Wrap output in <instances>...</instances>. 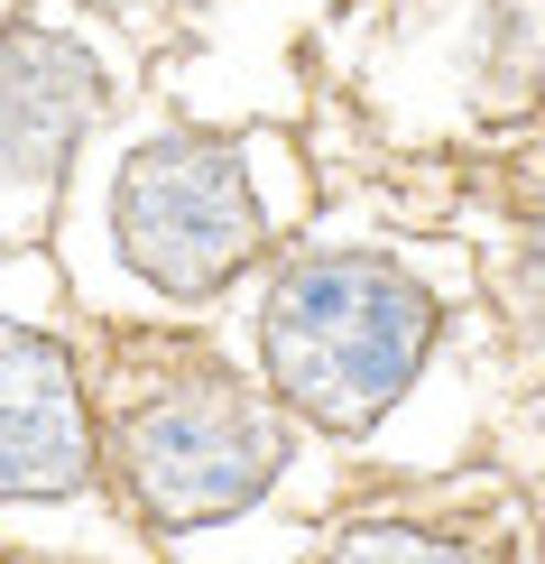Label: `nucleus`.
I'll return each mask as SVG.
<instances>
[{
	"label": "nucleus",
	"instance_id": "1",
	"mask_svg": "<svg viewBox=\"0 0 545 564\" xmlns=\"http://www.w3.org/2000/svg\"><path fill=\"white\" fill-rule=\"evenodd\" d=\"M435 296L379 250H296L259 296V380L315 435H370L435 361Z\"/></svg>",
	"mask_w": 545,
	"mask_h": 564
},
{
	"label": "nucleus",
	"instance_id": "2",
	"mask_svg": "<svg viewBox=\"0 0 545 564\" xmlns=\"http://www.w3.org/2000/svg\"><path fill=\"white\" fill-rule=\"evenodd\" d=\"M287 463L277 389H241L222 361H167L157 380H130V398L102 426V481L130 500L149 536L222 528L269 500Z\"/></svg>",
	"mask_w": 545,
	"mask_h": 564
},
{
	"label": "nucleus",
	"instance_id": "3",
	"mask_svg": "<svg viewBox=\"0 0 545 564\" xmlns=\"http://www.w3.org/2000/svg\"><path fill=\"white\" fill-rule=\"evenodd\" d=\"M111 250L149 296L204 305L259 260V185L212 130H157L111 176Z\"/></svg>",
	"mask_w": 545,
	"mask_h": 564
},
{
	"label": "nucleus",
	"instance_id": "4",
	"mask_svg": "<svg viewBox=\"0 0 545 564\" xmlns=\"http://www.w3.org/2000/svg\"><path fill=\"white\" fill-rule=\"evenodd\" d=\"M102 102H111V84L84 37L37 29V19L0 29V204L10 214H37L56 195V176L75 167Z\"/></svg>",
	"mask_w": 545,
	"mask_h": 564
},
{
	"label": "nucleus",
	"instance_id": "5",
	"mask_svg": "<svg viewBox=\"0 0 545 564\" xmlns=\"http://www.w3.org/2000/svg\"><path fill=\"white\" fill-rule=\"evenodd\" d=\"M102 473L84 361L46 324L0 315V500H75Z\"/></svg>",
	"mask_w": 545,
	"mask_h": 564
},
{
	"label": "nucleus",
	"instance_id": "6",
	"mask_svg": "<svg viewBox=\"0 0 545 564\" xmlns=\"http://www.w3.org/2000/svg\"><path fill=\"white\" fill-rule=\"evenodd\" d=\"M500 305H509L517 343H536V351H545V223L509 241V260H500Z\"/></svg>",
	"mask_w": 545,
	"mask_h": 564
},
{
	"label": "nucleus",
	"instance_id": "7",
	"mask_svg": "<svg viewBox=\"0 0 545 564\" xmlns=\"http://www.w3.org/2000/svg\"><path fill=\"white\" fill-rule=\"evenodd\" d=\"M334 555H342V564H361V555H425V564H454L462 546H454V536H435V528H407V519H351V528L334 536Z\"/></svg>",
	"mask_w": 545,
	"mask_h": 564
},
{
	"label": "nucleus",
	"instance_id": "8",
	"mask_svg": "<svg viewBox=\"0 0 545 564\" xmlns=\"http://www.w3.org/2000/svg\"><path fill=\"white\" fill-rule=\"evenodd\" d=\"M536 546H545V509H536Z\"/></svg>",
	"mask_w": 545,
	"mask_h": 564
}]
</instances>
